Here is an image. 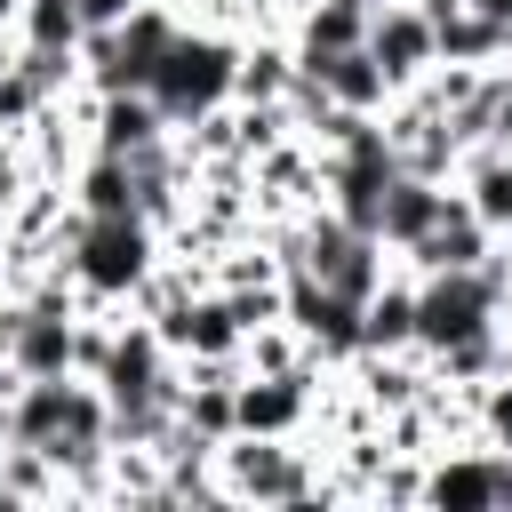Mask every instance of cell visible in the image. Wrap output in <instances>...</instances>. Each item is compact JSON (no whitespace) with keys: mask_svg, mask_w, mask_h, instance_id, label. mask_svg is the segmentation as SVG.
Listing matches in <instances>:
<instances>
[{"mask_svg":"<svg viewBox=\"0 0 512 512\" xmlns=\"http://www.w3.org/2000/svg\"><path fill=\"white\" fill-rule=\"evenodd\" d=\"M488 248H496V232H488V224H480V216L464 208V192H448L440 224H432V232H416V240H408V248H400L392 264L424 280V272H472V264H480Z\"/></svg>","mask_w":512,"mask_h":512,"instance_id":"5b68a950","label":"cell"},{"mask_svg":"<svg viewBox=\"0 0 512 512\" xmlns=\"http://www.w3.org/2000/svg\"><path fill=\"white\" fill-rule=\"evenodd\" d=\"M496 336H504V368H512V312H504V320H496Z\"/></svg>","mask_w":512,"mask_h":512,"instance_id":"484cf974","label":"cell"},{"mask_svg":"<svg viewBox=\"0 0 512 512\" xmlns=\"http://www.w3.org/2000/svg\"><path fill=\"white\" fill-rule=\"evenodd\" d=\"M0 448H8V392H0Z\"/></svg>","mask_w":512,"mask_h":512,"instance_id":"4316f807","label":"cell"},{"mask_svg":"<svg viewBox=\"0 0 512 512\" xmlns=\"http://www.w3.org/2000/svg\"><path fill=\"white\" fill-rule=\"evenodd\" d=\"M432 40H440V64H504V40L512 32H496V24H480V16H448V24H432Z\"/></svg>","mask_w":512,"mask_h":512,"instance_id":"44dd1931","label":"cell"},{"mask_svg":"<svg viewBox=\"0 0 512 512\" xmlns=\"http://www.w3.org/2000/svg\"><path fill=\"white\" fill-rule=\"evenodd\" d=\"M8 504H56V464H48V448H24V440L0 448V512H8Z\"/></svg>","mask_w":512,"mask_h":512,"instance_id":"ac0fdd59","label":"cell"},{"mask_svg":"<svg viewBox=\"0 0 512 512\" xmlns=\"http://www.w3.org/2000/svg\"><path fill=\"white\" fill-rule=\"evenodd\" d=\"M448 192H456V184H432V176H408V168H400V176L384 184V208H376V240L400 256L416 232H432V224H440Z\"/></svg>","mask_w":512,"mask_h":512,"instance_id":"4fadbf2b","label":"cell"},{"mask_svg":"<svg viewBox=\"0 0 512 512\" xmlns=\"http://www.w3.org/2000/svg\"><path fill=\"white\" fill-rule=\"evenodd\" d=\"M496 368H504V336H496V328H472V336H456V344L432 352V376H440V384H480V376H496Z\"/></svg>","mask_w":512,"mask_h":512,"instance_id":"ffe728a7","label":"cell"},{"mask_svg":"<svg viewBox=\"0 0 512 512\" xmlns=\"http://www.w3.org/2000/svg\"><path fill=\"white\" fill-rule=\"evenodd\" d=\"M312 384H320V368H296V376H240V384H232V432H272V440L304 432Z\"/></svg>","mask_w":512,"mask_h":512,"instance_id":"8992f818","label":"cell"},{"mask_svg":"<svg viewBox=\"0 0 512 512\" xmlns=\"http://www.w3.org/2000/svg\"><path fill=\"white\" fill-rule=\"evenodd\" d=\"M368 400H376V416H392V408H416L424 392H432V352L424 344H400V352H352V360H336Z\"/></svg>","mask_w":512,"mask_h":512,"instance_id":"9c48e42d","label":"cell"},{"mask_svg":"<svg viewBox=\"0 0 512 512\" xmlns=\"http://www.w3.org/2000/svg\"><path fill=\"white\" fill-rule=\"evenodd\" d=\"M288 328H296L328 368L360 352V304H352V296H336V288H320L312 272H288Z\"/></svg>","mask_w":512,"mask_h":512,"instance_id":"277c9868","label":"cell"},{"mask_svg":"<svg viewBox=\"0 0 512 512\" xmlns=\"http://www.w3.org/2000/svg\"><path fill=\"white\" fill-rule=\"evenodd\" d=\"M360 48L384 64V80H392V96L400 88H416L432 64H440V40H432V16L424 8H408V0H384V8H368V32H360Z\"/></svg>","mask_w":512,"mask_h":512,"instance_id":"3957f363","label":"cell"},{"mask_svg":"<svg viewBox=\"0 0 512 512\" xmlns=\"http://www.w3.org/2000/svg\"><path fill=\"white\" fill-rule=\"evenodd\" d=\"M176 128H168V112L144 96V88H120V96H96V152H120V160H136V152H152V144H168Z\"/></svg>","mask_w":512,"mask_h":512,"instance_id":"8fae6325","label":"cell"},{"mask_svg":"<svg viewBox=\"0 0 512 512\" xmlns=\"http://www.w3.org/2000/svg\"><path fill=\"white\" fill-rule=\"evenodd\" d=\"M80 0H16V48H80Z\"/></svg>","mask_w":512,"mask_h":512,"instance_id":"d6986e66","label":"cell"},{"mask_svg":"<svg viewBox=\"0 0 512 512\" xmlns=\"http://www.w3.org/2000/svg\"><path fill=\"white\" fill-rule=\"evenodd\" d=\"M288 88H296L288 32H240V48H232V104H280Z\"/></svg>","mask_w":512,"mask_h":512,"instance_id":"30bf717a","label":"cell"},{"mask_svg":"<svg viewBox=\"0 0 512 512\" xmlns=\"http://www.w3.org/2000/svg\"><path fill=\"white\" fill-rule=\"evenodd\" d=\"M128 8H144V0H80V16H88V24H120Z\"/></svg>","mask_w":512,"mask_h":512,"instance_id":"d4e9b609","label":"cell"},{"mask_svg":"<svg viewBox=\"0 0 512 512\" xmlns=\"http://www.w3.org/2000/svg\"><path fill=\"white\" fill-rule=\"evenodd\" d=\"M40 104H48V96H40V80H32L24 64H8V72H0V128L16 136V128H24L32 112H40Z\"/></svg>","mask_w":512,"mask_h":512,"instance_id":"603a6c76","label":"cell"},{"mask_svg":"<svg viewBox=\"0 0 512 512\" xmlns=\"http://www.w3.org/2000/svg\"><path fill=\"white\" fill-rule=\"evenodd\" d=\"M464 16H480V24H496V32H512V0H464Z\"/></svg>","mask_w":512,"mask_h":512,"instance_id":"cb8c5ba5","label":"cell"},{"mask_svg":"<svg viewBox=\"0 0 512 512\" xmlns=\"http://www.w3.org/2000/svg\"><path fill=\"white\" fill-rule=\"evenodd\" d=\"M296 80L320 96V104H344V112H384L392 104V80H384V64L352 40V48H336V56H312V64H296Z\"/></svg>","mask_w":512,"mask_h":512,"instance_id":"ba28073f","label":"cell"},{"mask_svg":"<svg viewBox=\"0 0 512 512\" xmlns=\"http://www.w3.org/2000/svg\"><path fill=\"white\" fill-rule=\"evenodd\" d=\"M232 32H208V24H184L176 40H168V56L152 64V80H144V96L168 112V128H184L192 112H208V104H224L232 96Z\"/></svg>","mask_w":512,"mask_h":512,"instance_id":"6da1fadb","label":"cell"},{"mask_svg":"<svg viewBox=\"0 0 512 512\" xmlns=\"http://www.w3.org/2000/svg\"><path fill=\"white\" fill-rule=\"evenodd\" d=\"M72 320H80V312H32V304H24L8 360H16L24 376H72Z\"/></svg>","mask_w":512,"mask_h":512,"instance_id":"9a60e30c","label":"cell"},{"mask_svg":"<svg viewBox=\"0 0 512 512\" xmlns=\"http://www.w3.org/2000/svg\"><path fill=\"white\" fill-rule=\"evenodd\" d=\"M344 8H360V16H368V8H384V0H344Z\"/></svg>","mask_w":512,"mask_h":512,"instance_id":"83f0119b","label":"cell"},{"mask_svg":"<svg viewBox=\"0 0 512 512\" xmlns=\"http://www.w3.org/2000/svg\"><path fill=\"white\" fill-rule=\"evenodd\" d=\"M72 200H80L88 216H120V208H136V176H128V160H120V152H88V160L72 168Z\"/></svg>","mask_w":512,"mask_h":512,"instance_id":"e0dca14e","label":"cell"},{"mask_svg":"<svg viewBox=\"0 0 512 512\" xmlns=\"http://www.w3.org/2000/svg\"><path fill=\"white\" fill-rule=\"evenodd\" d=\"M152 256H160V232H152L136 208H120V216H88L80 240H72L80 296H112V304H128V288L152 272Z\"/></svg>","mask_w":512,"mask_h":512,"instance_id":"7a4b0ae2","label":"cell"},{"mask_svg":"<svg viewBox=\"0 0 512 512\" xmlns=\"http://www.w3.org/2000/svg\"><path fill=\"white\" fill-rule=\"evenodd\" d=\"M472 432H480V448H512V368L472 384Z\"/></svg>","mask_w":512,"mask_h":512,"instance_id":"7402d4cb","label":"cell"},{"mask_svg":"<svg viewBox=\"0 0 512 512\" xmlns=\"http://www.w3.org/2000/svg\"><path fill=\"white\" fill-rule=\"evenodd\" d=\"M0 24H16V0H0Z\"/></svg>","mask_w":512,"mask_h":512,"instance_id":"f1b7e54d","label":"cell"},{"mask_svg":"<svg viewBox=\"0 0 512 512\" xmlns=\"http://www.w3.org/2000/svg\"><path fill=\"white\" fill-rule=\"evenodd\" d=\"M152 336H160L176 360H232V352H240V320H232V304H224L216 288H200V296H184L176 312H160Z\"/></svg>","mask_w":512,"mask_h":512,"instance_id":"52a82bcc","label":"cell"},{"mask_svg":"<svg viewBox=\"0 0 512 512\" xmlns=\"http://www.w3.org/2000/svg\"><path fill=\"white\" fill-rule=\"evenodd\" d=\"M360 344L368 352H400V344H416V272H384L376 288H368V304H360Z\"/></svg>","mask_w":512,"mask_h":512,"instance_id":"5bb4252c","label":"cell"},{"mask_svg":"<svg viewBox=\"0 0 512 512\" xmlns=\"http://www.w3.org/2000/svg\"><path fill=\"white\" fill-rule=\"evenodd\" d=\"M0 264H8V232H0Z\"/></svg>","mask_w":512,"mask_h":512,"instance_id":"f546056e","label":"cell"},{"mask_svg":"<svg viewBox=\"0 0 512 512\" xmlns=\"http://www.w3.org/2000/svg\"><path fill=\"white\" fill-rule=\"evenodd\" d=\"M296 368H328V360H320V352L288 328V312L240 336V376H296Z\"/></svg>","mask_w":512,"mask_h":512,"instance_id":"2e32d148","label":"cell"},{"mask_svg":"<svg viewBox=\"0 0 512 512\" xmlns=\"http://www.w3.org/2000/svg\"><path fill=\"white\" fill-rule=\"evenodd\" d=\"M456 192H464V208L504 240V232H512V144H472V152L456 160Z\"/></svg>","mask_w":512,"mask_h":512,"instance_id":"7c38bea8","label":"cell"}]
</instances>
